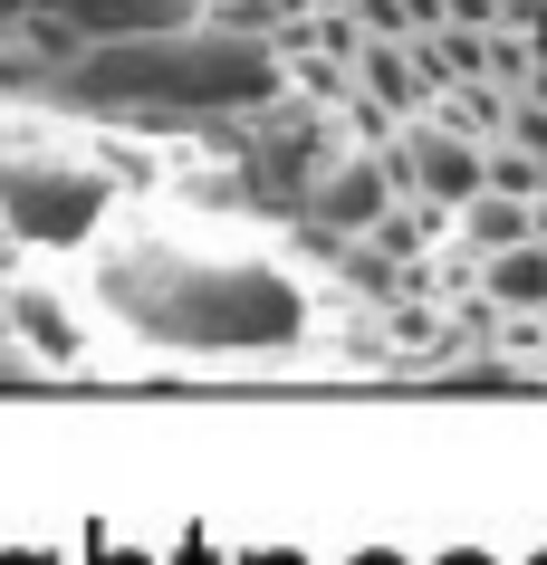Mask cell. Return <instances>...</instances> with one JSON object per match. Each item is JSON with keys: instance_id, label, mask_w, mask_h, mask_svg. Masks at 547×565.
I'll return each instance as SVG.
<instances>
[{"instance_id": "obj_1", "label": "cell", "mask_w": 547, "mask_h": 565, "mask_svg": "<svg viewBox=\"0 0 547 565\" xmlns=\"http://www.w3.org/2000/svg\"><path fill=\"white\" fill-rule=\"evenodd\" d=\"M49 96L106 106V116H250L278 96V58L270 39L231 20H164V30L96 39L77 67L49 77Z\"/></svg>"}, {"instance_id": "obj_2", "label": "cell", "mask_w": 547, "mask_h": 565, "mask_svg": "<svg viewBox=\"0 0 547 565\" xmlns=\"http://www.w3.org/2000/svg\"><path fill=\"white\" fill-rule=\"evenodd\" d=\"M96 288L125 327L164 335V345H192V355H241V345H288L307 327L298 288L260 259H202V249H116L96 268Z\"/></svg>"}, {"instance_id": "obj_3", "label": "cell", "mask_w": 547, "mask_h": 565, "mask_svg": "<svg viewBox=\"0 0 547 565\" xmlns=\"http://www.w3.org/2000/svg\"><path fill=\"white\" fill-rule=\"evenodd\" d=\"M96 211H106V182L87 163H49V153H10L0 163V231L67 249V239L96 231Z\"/></svg>"}, {"instance_id": "obj_4", "label": "cell", "mask_w": 547, "mask_h": 565, "mask_svg": "<svg viewBox=\"0 0 547 565\" xmlns=\"http://www.w3.org/2000/svg\"><path fill=\"white\" fill-rule=\"evenodd\" d=\"M385 153H346V145H327L317 163H307V182H298V221H307V239H346V231H375L385 221Z\"/></svg>"}, {"instance_id": "obj_5", "label": "cell", "mask_w": 547, "mask_h": 565, "mask_svg": "<svg viewBox=\"0 0 547 565\" xmlns=\"http://www.w3.org/2000/svg\"><path fill=\"white\" fill-rule=\"evenodd\" d=\"M385 182H395V192H423L432 211H461L481 192V135H461V125H413V135L385 153Z\"/></svg>"}, {"instance_id": "obj_6", "label": "cell", "mask_w": 547, "mask_h": 565, "mask_svg": "<svg viewBox=\"0 0 547 565\" xmlns=\"http://www.w3.org/2000/svg\"><path fill=\"white\" fill-rule=\"evenodd\" d=\"M10 10H39L77 39H116V30H164V20H192L202 0H10Z\"/></svg>"}, {"instance_id": "obj_7", "label": "cell", "mask_w": 547, "mask_h": 565, "mask_svg": "<svg viewBox=\"0 0 547 565\" xmlns=\"http://www.w3.org/2000/svg\"><path fill=\"white\" fill-rule=\"evenodd\" d=\"M356 77H365V96L375 106H395V116H413L423 106V58H413V39H356Z\"/></svg>"}, {"instance_id": "obj_8", "label": "cell", "mask_w": 547, "mask_h": 565, "mask_svg": "<svg viewBox=\"0 0 547 565\" xmlns=\"http://www.w3.org/2000/svg\"><path fill=\"white\" fill-rule=\"evenodd\" d=\"M0 327L20 335L39 364H77V327H67V307L49 298V288H10V317Z\"/></svg>"}, {"instance_id": "obj_9", "label": "cell", "mask_w": 547, "mask_h": 565, "mask_svg": "<svg viewBox=\"0 0 547 565\" xmlns=\"http://www.w3.org/2000/svg\"><path fill=\"white\" fill-rule=\"evenodd\" d=\"M490 298H499V307H547V239L490 249Z\"/></svg>"}, {"instance_id": "obj_10", "label": "cell", "mask_w": 547, "mask_h": 565, "mask_svg": "<svg viewBox=\"0 0 547 565\" xmlns=\"http://www.w3.org/2000/svg\"><path fill=\"white\" fill-rule=\"evenodd\" d=\"M461 221H471V249H509V239H528V202H518V192H471V202H461Z\"/></svg>"}, {"instance_id": "obj_11", "label": "cell", "mask_w": 547, "mask_h": 565, "mask_svg": "<svg viewBox=\"0 0 547 565\" xmlns=\"http://www.w3.org/2000/svg\"><path fill=\"white\" fill-rule=\"evenodd\" d=\"M442 20H461V30H490V20H499V0H442Z\"/></svg>"}, {"instance_id": "obj_12", "label": "cell", "mask_w": 547, "mask_h": 565, "mask_svg": "<svg viewBox=\"0 0 547 565\" xmlns=\"http://www.w3.org/2000/svg\"><path fill=\"white\" fill-rule=\"evenodd\" d=\"M403 30H442V0H403Z\"/></svg>"}, {"instance_id": "obj_13", "label": "cell", "mask_w": 547, "mask_h": 565, "mask_svg": "<svg viewBox=\"0 0 547 565\" xmlns=\"http://www.w3.org/2000/svg\"><path fill=\"white\" fill-rule=\"evenodd\" d=\"M0 317H10V288H0ZM0 335H10V327H0Z\"/></svg>"}, {"instance_id": "obj_14", "label": "cell", "mask_w": 547, "mask_h": 565, "mask_svg": "<svg viewBox=\"0 0 547 565\" xmlns=\"http://www.w3.org/2000/svg\"><path fill=\"white\" fill-rule=\"evenodd\" d=\"M317 10H346V0H317Z\"/></svg>"}, {"instance_id": "obj_15", "label": "cell", "mask_w": 547, "mask_h": 565, "mask_svg": "<svg viewBox=\"0 0 547 565\" xmlns=\"http://www.w3.org/2000/svg\"><path fill=\"white\" fill-rule=\"evenodd\" d=\"M202 10H212V0H202Z\"/></svg>"}]
</instances>
